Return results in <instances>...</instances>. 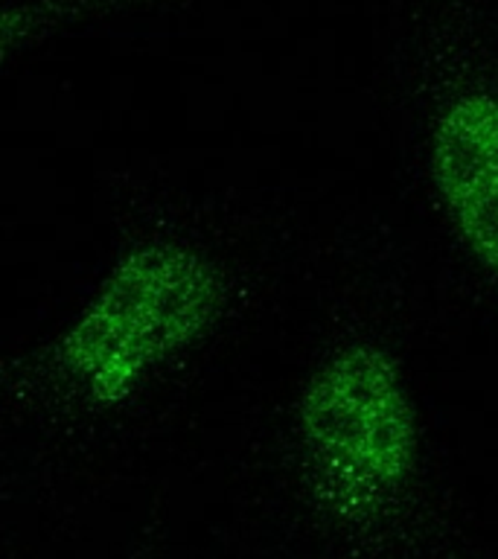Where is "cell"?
Returning a JSON list of instances; mask_svg holds the SVG:
<instances>
[{
    "label": "cell",
    "mask_w": 498,
    "mask_h": 559,
    "mask_svg": "<svg viewBox=\"0 0 498 559\" xmlns=\"http://www.w3.org/2000/svg\"><path fill=\"white\" fill-rule=\"evenodd\" d=\"M213 304L216 283L195 253L149 245L111 271L61 353L91 396L117 402L208 323Z\"/></svg>",
    "instance_id": "obj_1"
},
{
    "label": "cell",
    "mask_w": 498,
    "mask_h": 559,
    "mask_svg": "<svg viewBox=\"0 0 498 559\" xmlns=\"http://www.w3.org/2000/svg\"><path fill=\"white\" fill-rule=\"evenodd\" d=\"M300 428L327 487L353 504L400 487L417 452L400 370L374 347L341 349L309 379Z\"/></svg>",
    "instance_id": "obj_2"
},
{
    "label": "cell",
    "mask_w": 498,
    "mask_h": 559,
    "mask_svg": "<svg viewBox=\"0 0 498 559\" xmlns=\"http://www.w3.org/2000/svg\"><path fill=\"white\" fill-rule=\"evenodd\" d=\"M431 173L466 248L498 274V96H466L443 114Z\"/></svg>",
    "instance_id": "obj_3"
}]
</instances>
